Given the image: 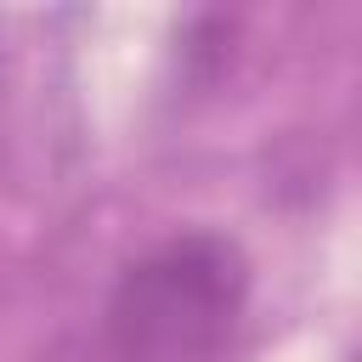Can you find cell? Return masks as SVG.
<instances>
[{
  "label": "cell",
  "instance_id": "6da1fadb",
  "mask_svg": "<svg viewBox=\"0 0 362 362\" xmlns=\"http://www.w3.org/2000/svg\"><path fill=\"white\" fill-rule=\"evenodd\" d=\"M255 266L238 238L187 226L136 255L96 334V362H221L243 328Z\"/></svg>",
  "mask_w": 362,
  "mask_h": 362
}]
</instances>
